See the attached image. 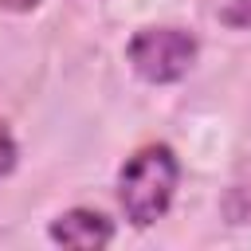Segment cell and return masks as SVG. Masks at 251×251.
<instances>
[{
  "instance_id": "6da1fadb",
  "label": "cell",
  "mask_w": 251,
  "mask_h": 251,
  "mask_svg": "<svg viewBox=\"0 0 251 251\" xmlns=\"http://www.w3.org/2000/svg\"><path fill=\"white\" fill-rule=\"evenodd\" d=\"M176 180H180V165H176V157H173L169 145H145V149H137L122 165V173H118L122 212L137 227L161 220L169 212V204H173Z\"/></svg>"
},
{
  "instance_id": "3957f363",
  "label": "cell",
  "mask_w": 251,
  "mask_h": 251,
  "mask_svg": "<svg viewBox=\"0 0 251 251\" xmlns=\"http://www.w3.org/2000/svg\"><path fill=\"white\" fill-rule=\"evenodd\" d=\"M51 239L63 243V247H75V251H98V247H106L114 239V227L94 208H71L63 216H55Z\"/></svg>"
},
{
  "instance_id": "5b68a950",
  "label": "cell",
  "mask_w": 251,
  "mask_h": 251,
  "mask_svg": "<svg viewBox=\"0 0 251 251\" xmlns=\"http://www.w3.org/2000/svg\"><path fill=\"white\" fill-rule=\"evenodd\" d=\"M12 169H16V141H12L8 126L0 122V176H8Z\"/></svg>"
},
{
  "instance_id": "7a4b0ae2",
  "label": "cell",
  "mask_w": 251,
  "mask_h": 251,
  "mask_svg": "<svg viewBox=\"0 0 251 251\" xmlns=\"http://www.w3.org/2000/svg\"><path fill=\"white\" fill-rule=\"evenodd\" d=\"M126 59L145 82H176L196 63V39L180 27H141L129 39Z\"/></svg>"
},
{
  "instance_id": "8992f818",
  "label": "cell",
  "mask_w": 251,
  "mask_h": 251,
  "mask_svg": "<svg viewBox=\"0 0 251 251\" xmlns=\"http://www.w3.org/2000/svg\"><path fill=\"white\" fill-rule=\"evenodd\" d=\"M43 0H0V8L4 12H31V8H39Z\"/></svg>"
},
{
  "instance_id": "277c9868",
  "label": "cell",
  "mask_w": 251,
  "mask_h": 251,
  "mask_svg": "<svg viewBox=\"0 0 251 251\" xmlns=\"http://www.w3.org/2000/svg\"><path fill=\"white\" fill-rule=\"evenodd\" d=\"M220 20L231 27H251V0H227L220 8Z\"/></svg>"
}]
</instances>
